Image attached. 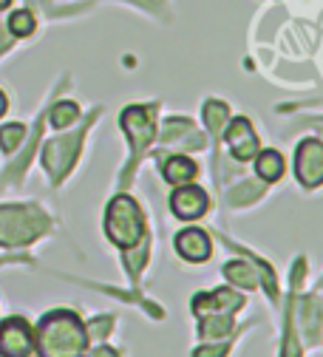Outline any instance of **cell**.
I'll use <instances>...</instances> for the list:
<instances>
[{
    "label": "cell",
    "mask_w": 323,
    "mask_h": 357,
    "mask_svg": "<svg viewBox=\"0 0 323 357\" xmlns=\"http://www.w3.org/2000/svg\"><path fill=\"white\" fill-rule=\"evenodd\" d=\"M31 349H34V332L23 318H9L0 324V354L29 357Z\"/></svg>",
    "instance_id": "8992f818"
},
{
    "label": "cell",
    "mask_w": 323,
    "mask_h": 357,
    "mask_svg": "<svg viewBox=\"0 0 323 357\" xmlns=\"http://www.w3.org/2000/svg\"><path fill=\"white\" fill-rule=\"evenodd\" d=\"M261 196H264V188L255 185V182H244V185H239V188H233V190L227 193V199H230V204H233V207L253 204V202L261 199Z\"/></svg>",
    "instance_id": "e0dca14e"
},
{
    "label": "cell",
    "mask_w": 323,
    "mask_h": 357,
    "mask_svg": "<svg viewBox=\"0 0 323 357\" xmlns=\"http://www.w3.org/2000/svg\"><path fill=\"white\" fill-rule=\"evenodd\" d=\"M9 3H12V0H0V12H3V9L9 6Z\"/></svg>",
    "instance_id": "83f0119b"
},
{
    "label": "cell",
    "mask_w": 323,
    "mask_h": 357,
    "mask_svg": "<svg viewBox=\"0 0 323 357\" xmlns=\"http://www.w3.org/2000/svg\"><path fill=\"white\" fill-rule=\"evenodd\" d=\"M244 306V298L233 289H216V292H202L190 301V309L196 318L204 315H233L236 309Z\"/></svg>",
    "instance_id": "ba28073f"
},
{
    "label": "cell",
    "mask_w": 323,
    "mask_h": 357,
    "mask_svg": "<svg viewBox=\"0 0 323 357\" xmlns=\"http://www.w3.org/2000/svg\"><path fill=\"white\" fill-rule=\"evenodd\" d=\"M295 170H298V178L303 188L323 185V142L303 139L295 153Z\"/></svg>",
    "instance_id": "52a82bcc"
},
{
    "label": "cell",
    "mask_w": 323,
    "mask_h": 357,
    "mask_svg": "<svg viewBox=\"0 0 323 357\" xmlns=\"http://www.w3.org/2000/svg\"><path fill=\"white\" fill-rule=\"evenodd\" d=\"M77 116H80V108H77L74 102H57V105L52 108V125H54V128H66V125H71Z\"/></svg>",
    "instance_id": "44dd1931"
},
{
    "label": "cell",
    "mask_w": 323,
    "mask_h": 357,
    "mask_svg": "<svg viewBox=\"0 0 323 357\" xmlns=\"http://www.w3.org/2000/svg\"><path fill=\"white\" fill-rule=\"evenodd\" d=\"M9 31H12L15 37H29V34L34 31V17H31V12H26V9L15 12V15L9 17Z\"/></svg>",
    "instance_id": "ffe728a7"
},
{
    "label": "cell",
    "mask_w": 323,
    "mask_h": 357,
    "mask_svg": "<svg viewBox=\"0 0 323 357\" xmlns=\"http://www.w3.org/2000/svg\"><path fill=\"white\" fill-rule=\"evenodd\" d=\"M6 43H9V40H6L3 34H0V49H6Z\"/></svg>",
    "instance_id": "f1b7e54d"
},
{
    "label": "cell",
    "mask_w": 323,
    "mask_h": 357,
    "mask_svg": "<svg viewBox=\"0 0 323 357\" xmlns=\"http://www.w3.org/2000/svg\"><path fill=\"white\" fill-rule=\"evenodd\" d=\"M227 354V343H218V346H202L193 351V357H224Z\"/></svg>",
    "instance_id": "cb8c5ba5"
},
{
    "label": "cell",
    "mask_w": 323,
    "mask_h": 357,
    "mask_svg": "<svg viewBox=\"0 0 323 357\" xmlns=\"http://www.w3.org/2000/svg\"><path fill=\"white\" fill-rule=\"evenodd\" d=\"M85 128L77 130V133H71V137H66V139H52L49 145L43 148V165H45V170L52 173L54 182H60V178L71 170V165H74V159H77V153L82 148Z\"/></svg>",
    "instance_id": "277c9868"
},
{
    "label": "cell",
    "mask_w": 323,
    "mask_h": 357,
    "mask_svg": "<svg viewBox=\"0 0 323 357\" xmlns=\"http://www.w3.org/2000/svg\"><path fill=\"white\" fill-rule=\"evenodd\" d=\"M26 137V128L20 122H12V125H3L0 128V148H3L6 153H12Z\"/></svg>",
    "instance_id": "d6986e66"
},
{
    "label": "cell",
    "mask_w": 323,
    "mask_h": 357,
    "mask_svg": "<svg viewBox=\"0 0 323 357\" xmlns=\"http://www.w3.org/2000/svg\"><path fill=\"white\" fill-rule=\"evenodd\" d=\"M173 247H176V252H179L184 261H193V264L207 261V258H210V250H213V247H210V236H207L204 230H199V227H184V230H179Z\"/></svg>",
    "instance_id": "8fae6325"
},
{
    "label": "cell",
    "mask_w": 323,
    "mask_h": 357,
    "mask_svg": "<svg viewBox=\"0 0 323 357\" xmlns=\"http://www.w3.org/2000/svg\"><path fill=\"white\" fill-rule=\"evenodd\" d=\"M227 142H230V151H233V156H236L239 162H250V159H255V153H258V137H255L250 119H244V116H239V119L230 122V128H227Z\"/></svg>",
    "instance_id": "30bf717a"
},
{
    "label": "cell",
    "mask_w": 323,
    "mask_h": 357,
    "mask_svg": "<svg viewBox=\"0 0 323 357\" xmlns=\"http://www.w3.org/2000/svg\"><path fill=\"white\" fill-rule=\"evenodd\" d=\"M233 332V315H204L199 318V335L204 340H216Z\"/></svg>",
    "instance_id": "9a60e30c"
},
{
    "label": "cell",
    "mask_w": 323,
    "mask_h": 357,
    "mask_svg": "<svg viewBox=\"0 0 323 357\" xmlns=\"http://www.w3.org/2000/svg\"><path fill=\"white\" fill-rule=\"evenodd\" d=\"M122 128L130 137V145H133V159L140 156L151 139L156 133V125H153V108H142V105H133L128 111H122Z\"/></svg>",
    "instance_id": "5b68a950"
},
{
    "label": "cell",
    "mask_w": 323,
    "mask_h": 357,
    "mask_svg": "<svg viewBox=\"0 0 323 357\" xmlns=\"http://www.w3.org/2000/svg\"><path fill=\"white\" fill-rule=\"evenodd\" d=\"M111 324H114V318H108V315H105V318H97L94 324H91V329H88V340H91V337H100V340H103V337L111 332Z\"/></svg>",
    "instance_id": "603a6c76"
},
{
    "label": "cell",
    "mask_w": 323,
    "mask_h": 357,
    "mask_svg": "<svg viewBox=\"0 0 323 357\" xmlns=\"http://www.w3.org/2000/svg\"><path fill=\"white\" fill-rule=\"evenodd\" d=\"M105 233L108 238L122 247V250H133L140 247V241L145 238V215L130 196H117L108 204L105 213Z\"/></svg>",
    "instance_id": "7a4b0ae2"
},
{
    "label": "cell",
    "mask_w": 323,
    "mask_h": 357,
    "mask_svg": "<svg viewBox=\"0 0 323 357\" xmlns=\"http://www.w3.org/2000/svg\"><path fill=\"white\" fill-rule=\"evenodd\" d=\"M320 289H323V281H320Z\"/></svg>",
    "instance_id": "f546056e"
},
{
    "label": "cell",
    "mask_w": 323,
    "mask_h": 357,
    "mask_svg": "<svg viewBox=\"0 0 323 357\" xmlns=\"http://www.w3.org/2000/svg\"><path fill=\"white\" fill-rule=\"evenodd\" d=\"M133 3H140V6H145V9H148V6H151V9H159L162 0H133Z\"/></svg>",
    "instance_id": "484cf974"
},
{
    "label": "cell",
    "mask_w": 323,
    "mask_h": 357,
    "mask_svg": "<svg viewBox=\"0 0 323 357\" xmlns=\"http://www.w3.org/2000/svg\"><path fill=\"white\" fill-rule=\"evenodd\" d=\"M199 167L188 159V156H170V159H162V176L167 178L170 185H184L196 178Z\"/></svg>",
    "instance_id": "7c38bea8"
},
{
    "label": "cell",
    "mask_w": 323,
    "mask_h": 357,
    "mask_svg": "<svg viewBox=\"0 0 323 357\" xmlns=\"http://www.w3.org/2000/svg\"><path fill=\"white\" fill-rule=\"evenodd\" d=\"M49 230V215L40 207H0V244L20 247Z\"/></svg>",
    "instance_id": "3957f363"
},
{
    "label": "cell",
    "mask_w": 323,
    "mask_h": 357,
    "mask_svg": "<svg viewBox=\"0 0 323 357\" xmlns=\"http://www.w3.org/2000/svg\"><path fill=\"white\" fill-rule=\"evenodd\" d=\"M6 105H9V102H6V94H3V91H0V116H3V114H6Z\"/></svg>",
    "instance_id": "4316f807"
},
{
    "label": "cell",
    "mask_w": 323,
    "mask_h": 357,
    "mask_svg": "<svg viewBox=\"0 0 323 357\" xmlns=\"http://www.w3.org/2000/svg\"><path fill=\"white\" fill-rule=\"evenodd\" d=\"M255 170L261 182H278L284 176V156L278 151H261L255 153Z\"/></svg>",
    "instance_id": "5bb4252c"
},
{
    "label": "cell",
    "mask_w": 323,
    "mask_h": 357,
    "mask_svg": "<svg viewBox=\"0 0 323 357\" xmlns=\"http://www.w3.org/2000/svg\"><path fill=\"white\" fill-rule=\"evenodd\" d=\"M122 264H125V270L130 273V278L136 281L140 278V273H142V266L148 264V241L142 238L140 241V250H133V252H128L125 258H122Z\"/></svg>",
    "instance_id": "ac0fdd59"
},
{
    "label": "cell",
    "mask_w": 323,
    "mask_h": 357,
    "mask_svg": "<svg viewBox=\"0 0 323 357\" xmlns=\"http://www.w3.org/2000/svg\"><path fill=\"white\" fill-rule=\"evenodd\" d=\"M207 204H210L207 193L196 185H188V182L179 185L170 196V210L176 218H199L207 213Z\"/></svg>",
    "instance_id": "9c48e42d"
},
{
    "label": "cell",
    "mask_w": 323,
    "mask_h": 357,
    "mask_svg": "<svg viewBox=\"0 0 323 357\" xmlns=\"http://www.w3.org/2000/svg\"><path fill=\"white\" fill-rule=\"evenodd\" d=\"M303 332L309 343L320 340V329H323V301L320 298H303Z\"/></svg>",
    "instance_id": "4fadbf2b"
},
{
    "label": "cell",
    "mask_w": 323,
    "mask_h": 357,
    "mask_svg": "<svg viewBox=\"0 0 323 357\" xmlns=\"http://www.w3.org/2000/svg\"><path fill=\"white\" fill-rule=\"evenodd\" d=\"M37 351L40 357H82L88 346V329L85 324L68 309L49 312L37 324Z\"/></svg>",
    "instance_id": "6da1fadb"
},
{
    "label": "cell",
    "mask_w": 323,
    "mask_h": 357,
    "mask_svg": "<svg viewBox=\"0 0 323 357\" xmlns=\"http://www.w3.org/2000/svg\"><path fill=\"white\" fill-rule=\"evenodd\" d=\"M88 357H119V354H117V349H111V346H97Z\"/></svg>",
    "instance_id": "d4e9b609"
},
{
    "label": "cell",
    "mask_w": 323,
    "mask_h": 357,
    "mask_svg": "<svg viewBox=\"0 0 323 357\" xmlns=\"http://www.w3.org/2000/svg\"><path fill=\"white\" fill-rule=\"evenodd\" d=\"M292 306L295 303L287 306V329H284L287 343H284V357H301V349H298V340H295V329H292Z\"/></svg>",
    "instance_id": "7402d4cb"
},
{
    "label": "cell",
    "mask_w": 323,
    "mask_h": 357,
    "mask_svg": "<svg viewBox=\"0 0 323 357\" xmlns=\"http://www.w3.org/2000/svg\"><path fill=\"white\" fill-rule=\"evenodd\" d=\"M227 116H230V111H227L224 102L210 100V102L204 105V122H207V128H210L213 137H221V133H224V128H227Z\"/></svg>",
    "instance_id": "2e32d148"
}]
</instances>
